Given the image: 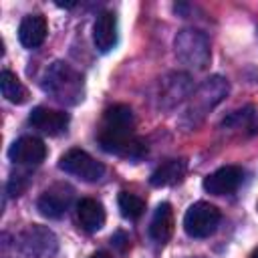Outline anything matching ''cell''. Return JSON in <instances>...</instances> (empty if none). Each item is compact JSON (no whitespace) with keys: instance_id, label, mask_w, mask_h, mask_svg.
Masks as SVG:
<instances>
[{"instance_id":"obj_21","label":"cell","mask_w":258,"mask_h":258,"mask_svg":"<svg viewBox=\"0 0 258 258\" xmlns=\"http://www.w3.org/2000/svg\"><path fill=\"white\" fill-rule=\"evenodd\" d=\"M111 244H113L119 252H125V248H127V244H129V238L125 236V232H117V234L111 238Z\"/></svg>"},{"instance_id":"obj_8","label":"cell","mask_w":258,"mask_h":258,"mask_svg":"<svg viewBox=\"0 0 258 258\" xmlns=\"http://www.w3.org/2000/svg\"><path fill=\"white\" fill-rule=\"evenodd\" d=\"M244 179V171L238 165H224L214 173L204 177V189L212 196H228L234 194Z\"/></svg>"},{"instance_id":"obj_2","label":"cell","mask_w":258,"mask_h":258,"mask_svg":"<svg viewBox=\"0 0 258 258\" xmlns=\"http://www.w3.org/2000/svg\"><path fill=\"white\" fill-rule=\"evenodd\" d=\"M175 56L187 64L189 69L202 71L210 64L212 52H210V40L202 30L196 28H183L173 38Z\"/></svg>"},{"instance_id":"obj_17","label":"cell","mask_w":258,"mask_h":258,"mask_svg":"<svg viewBox=\"0 0 258 258\" xmlns=\"http://www.w3.org/2000/svg\"><path fill=\"white\" fill-rule=\"evenodd\" d=\"M185 169H187L185 159H167L151 173L149 183L153 187H167V185L179 183L185 175Z\"/></svg>"},{"instance_id":"obj_14","label":"cell","mask_w":258,"mask_h":258,"mask_svg":"<svg viewBox=\"0 0 258 258\" xmlns=\"http://www.w3.org/2000/svg\"><path fill=\"white\" fill-rule=\"evenodd\" d=\"M48 32V22L42 14H28L18 26V40L24 48H38Z\"/></svg>"},{"instance_id":"obj_19","label":"cell","mask_w":258,"mask_h":258,"mask_svg":"<svg viewBox=\"0 0 258 258\" xmlns=\"http://www.w3.org/2000/svg\"><path fill=\"white\" fill-rule=\"evenodd\" d=\"M0 91L2 97L14 105H22L28 99V89L22 85V81L8 69H4L0 73Z\"/></svg>"},{"instance_id":"obj_20","label":"cell","mask_w":258,"mask_h":258,"mask_svg":"<svg viewBox=\"0 0 258 258\" xmlns=\"http://www.w3.org/2000/svg\"><path fill=\"white\" fill-rule=\"evenodd\" d=\"M117 206L125 220H139L145 212V202L139 196L129 194V191H121L117 196Z\"/></svg>"},{"instance_id":"obj_22","label":"cell","mask_w":258,"mask_h":258,"mask_svg":"<svg viewBox=\"0 0 258 258\" xmlns=\"http://www.w3.org/2000/svg\"><path fill=\"white\" fill-rule=\"evenodd\" d=\"M91 258H113L109 252H103V250H99V252H95V254H91Z\"/></svg>"},{"instance_id":"obj_15","label":"cell","mask_w":258,"mask_h":258,"mask_svg":"<svg viewBox=\"0 0 258 258\" xmlns=\"http://www.w3.org/2000/svg\"><path fill=\"white\" fill-rule=\"evenodd\" d=\"M105 208L101 202L93 200V198H83L81 202H77V220L81 224V228L89 234L99 232L105 226Z\"/></svg>"},{"instance_id":"obj_11","label":"cell","mask_w":258,"mask_h":258,"mask_svg":"<svg viewBox=\"0 0 258 258\" xmlns=\"http://www.w3.org/2000/svg\"><path fill=\"white\" fill-rule=\"evenodd\" d=\"M135 117L131 107L127 105H113L105 111L103 117V129L99 135L107 137H121V135H133L135 131Z\"/></svg>"},{"instance_id":"obj_16","label":"cell","mask_w":258,"mask_h":258,"mask_svg":"<svg viewBox=\"0 0 258 258\" xmlns=\"http://www.w3.org/2000/svg\"><path fill=\"white\" fill-rule=\"evenodd\" d=\"M173 226H175V222H173L171 204L161 202L153 212V218H151V224H149V236L157 244H165L173 234Z\"/></svg>"},{"instance_id":"obj_7","label":"cell","mask_w":258,"mask_h":258,"mask_svg":"<svg viewBox=\"0 0 258 258\" xmlns=\"http://www.w3.org/2000/svg\"><path fill=\"white\" fill-rule=\"evenodd\" d=\"M8 157L18 165H38L46 157V145L34 135H22L10 145Z\"/></svg>"},{"instance_id":"obj_5","label":"cell","mask_w":258,"mask_h":258,"mask_svg":"<svg viewBox=\"0 0 258 258\" xmlns=\"http://www.w3.org/2000/svg\"><path fill=\"white\" fill-rule=\"evenodd\" d=\"M222 214L216 206L208 202H196L187 208L183 216V230L191 238H208L216 232Z\"/></svg>"},{"instance_id":"obj_23","label":"cell","mask_w":258,"mask_h":258,"mask_svg":"<svg viewBox=\"0 0 258 258\" xmlns=\"http://www.w3.org/2000/svg\"><path fill=\"white\" fill-rule=\"evenodd\" d=\"M250 258H258V248H256V250L252 252V256H250Z\"/></svg>"},{"instance_id":"obj_18","label":"cell","mask_w":258,"mask_h":258,"mask_svg":"<svg viewBox=\"0 0 258 258\" xmlns=\"http://www.w3.org/2000/svg\"><path fill=\"white\" fill-rule=\"evenodd\" d=\"M222 127H226L230 131H240L246 135H256L258 133V115H256L254 107H244V109L230 113L222 121Z\"/></svg>"},{"instance_id":"obj_12","label":"cell","mask_w":258,"mask_h":258,"mask_svg":"<svg viewBox=\"0 0 258 258\" xmlns=\"http://www.w3.org/2000/svg\"><path fill=\"white\" fill-rule=\"evenodd\" d=\"M28 121L32 127H36L44 135H60L67 131L71 119H69V113L64 111H56L48 107H34Z\"/></svg>"},{"instance_id":"obj_3","label":"cell","mask_w":258,"mask_h":258,"mask_svg":"<svg viewBox=\"0 0 258 258\" xmlns=\"http://www.w3.org/2000/svg\"><path fill=\"white\" fill-rule=\"evenodd\" d=\"M230 87L228 81L222 77H210L206 79L198 91L191 95V103L185 109V117L189 119L191 125H198L218 103H222V99L228 95Z\"/></svg>"},{"instance_id":"obj_13","label":"cell","mask_w":258,"mask_h":258,"mask_svg":"<svg viewBox=\"0 0 258 258\" xmlns=\"http://www.w3.org/2000/svg\"><path fill=\"white\" fill-rule=\"evenodd\" d=\"M117 38H119V32H117V16L115 12H101L97 18H95V24H93V44L99 52H109L115 48L117 44Z\"/></svg>"},{"instance_id":"obj_6","label":"cell","mask_w":258,"mask_h":258,"mask_svg":"<svg viewBox=\"0 0 258 258\" xmlns=\"http://www.w3.org/2000/svg\"><path fill=\"white\" fill-rule=\"evenodd\" d=\"M58 169H62L64 173L75 175V177H79L81 181H87V183L99 181L105 173V165L101 161H97L95 157H91L83 149H69L58 159Z\"/></svg>"},{"instance_id":"obj_9","label":"cell","mask_w":258,"mask_h":258,"mask_svg":"<svg viewBox=\"0 0 258 258\" xmlns=\"http://www.w3.org/2000/svg\"><path fill=\"white\" fill-rule=\"evenodd\" d=\"M73 202V189L69 185H54L50 189H46L38 202H36V208L38 212L48 218V220H58L67 214L69 206Z\"/></svg>"},{"instance_id":"obj_1","label":"cell","mask_w":258,"mask_h":258,"mask_svg":"<svg viewBox=\"0 0 258 258\" xmlns=\"http://www.w3.org/2000/svg\"><path fill=\"white\" fill-rule=\"evenodd\" d=\"M42 87H44L46 93H50L62 105H77V103H81L83 101V93H85L83 75L77 73L71 64H67L62 60L52 62L46 69Z\"/></svg>"},{"instance_id":"obj_4","label":"cell","mask_w":258,"mask_h":258,"mask_svg":"<svg viewBox=\"0 0 258 258\" xmlns=\"http://www.w3.org/2000/svg\"><path fill=\"white\" fill-rule=\"evenodd\" d=\"M18 248L26 258H52L58 250V240L46 226L32 224L18 236Z\"/></svg>"},{"instance_id":"obj_10","label":"cell","mask_w":258,"mask_h":258,"mask_svg":"<svg viewBox=\"0 0 258 258\" xmlns=\"http://www.w3.org/2000/svg\"><path fill=\"white\" fill-rule=\"evenodd\" d=\"M99 145H101L103 151L125 157V159H131V161H137L147 153L145 141L141 137H137L135 133L125 135V137H103V135H99Z\"/></svg>"}]
</instances>
